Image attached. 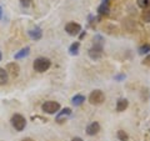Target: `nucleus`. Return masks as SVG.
Masks as SVG:
<instances>
[{"label": "nucleus", "mask_w": 150, "mask_h": 141, "mask_svg": "<svg viewBox=\"0 0 150 141\" xmlns=\"http://www.w3.org/2000/svg\"><path fill=\"white\" fill-rule=\"evenodd\" d=\"M50 66H51V61L48 58H38L35 59L34 64H33V68L38 73H45L46 70H49Z\"/></svg>", "instance_id": "obj_1"}, {"label": "nucleus", "mask_w": 150, "mask_h": 141, "mask_svg": "<svg viewBox=\"0 0 150 141\" xmlns=\"http://www.w3.org/2000/svg\"><path fill=\"white\" fill-rule=\"evenodd\" d=\"M105 101V94L101 90H94L89 95V102L91 105H101Z\"/></svg>", "instance_id": "obj_2"}, {"label": "nucleus", "mask_w": 150, "mask_h": 141, "mask_svg": "<svg viewBox=\"0 0 150 141\" xmlns=\"http://www.w3.org/2000/svg\"><path fill=\"white\" fill-rule=\"evenodd\" d=\"M11 125L13 128L15 129L16 131H23L25 129V125H26V120L25 117L20 115V114H15L11 117Z\"/></svg>", "instance_id": "obj_3"}, {"label": "nucleus", "mask_w": 150, "mask_h": 141, "mask_svg": "<svg viewBox=\"0 0 150 141\" xmlns=\"http://www.w3.org/2000/svg\"><path fill=\"white\" fill-rule=\"evenodd\" d=\"M89 56H90V59L93 60H98L101 58L103 55V44L101 43H95L90 49L88 51Z\"/></svg>", "instance_id": "obj_4"}, {"label": "nucleus", "mask_w": 150, "mask_h": 141, "mask_svg": "<svg viewBox=\"0 0 150 141\" xmlns=\"http://www.w3.org/2000/svg\"><path fill=\"white\" fill-rule=\"evenodd\" d=\"M41 109H43V111L46 112V114H55V112L59 111L60 104L56 101H45L43 106H41Z\"/></svg>", "instance_id": "obj_5"}, {"label": "nucleus", "mask_w": 150, "mask_h": 141, "mask_svg": "<svg viewBox=\"0 0 150 141\" xmlns=\"http://www.w3.org/2000/svg\"><path fill=\"white\" fill-rule=\"evenodd\" d=\"M65 31H67L69 35L75 36V35H78L79 32L81 31V26H80V24H78V23L70 21V23H68V24L65 25Z\"/></svg>", "instance_id": "obj_6"}, {"label": "nucleus", "mask_w": 150, "mask_h": 141, "mask_svg": "<svg viewBox=\"0 0 150 141\" xmlns=\"http://www.w3.org/2000/svg\"><path fill=\"white\" fill-rule=\"evenodd\" d=\"M99 131H100V125H99V123H96V121H94V123L89 124L88 128H86V134H88L89 136L96 135L98 133H99Z\"/></svg>", "instance_id": "obj_7"}, {"label": "nucleus", "mask_w": 150, "mask_h": 141, "mask_svg": "<svg viewBox=\"0 0 150 141\" xmlns=\"http://www.w3.org/2000/svg\"><path fill=\"white\" fill-rule=\"evenodd\" d=\"M6 73L8 74H10L11 76H18L19 75V71H20V68H19V65L16 63H10V64H8L6 65Z\"/></svg>", "instance_id": "obj_8"}, {"label": "nucleus", "mask_w": 150, "mask_h": 141, "mask_svg": "<svg viewBox=\"0 0 150 141\" xmlns=\"http://www.w3.org/2000/svg\"><path fill=\"white\" fill-rule=\"evenodd\" d=\"M98 11H99V14H101V15H108L110 11V3L109 0H104V1L101 3V5L98 8Z\"/></svg>", "instance_id": "obj_9"}, {"label": "nucleus", "mask_w": 150, "mask_h": 141, "mask_svg": "<svg viewBox=\"0 0 150 141\" xmlns=\"http://www.w3.org/2000/svg\"><path fill=\"white\" fill-rule=\"evenodd\" d=\"M128 106H129V101L126 99H119L118 102H116V111L123 112L128 109Z\"/></svg>", "instance_id": "obj_10"}, {"label": "nucleus", "mask_w": 150, "mask_h": 141, "mask_svg": "<svg viewBox=\"0 0 150 141\" xmlns=\"http://www.w3.org/2000/svg\"><path fill=\"white\" fill-rule=\"evenodd\" d=\"M28 32H29V36L31 37L33 40H39V39H41V36H43V31H41L40 27L31 29V30H29Z\"/></svg>", "instance_id": "obj_11"}, {"label": "nucleus", "mask_w": 150, "mask_h": 141, "mask_svg": "<svg viewBox=\"0 0 150 141\" xmlns=\"http://www.w3.org/2000/svg\"><path fill=\"white\" fill-rule=\"evenodd\" d=\"M8 80H9V74L6 73V70L0 68V85H5Z\"/></svg>", "instance_id": "obj_12"}, {"label": "nucleus", "mask_w": 150, "mask_h": 141, "mask_svg": "<svg viewBox=\"0 0 150 141\" xmlns=\"http://www.w3.org/2000/svg\"><path fill=\"white\" fill-rule=\"evenodd\" d=\"M84 101H85V96L80 95V94H78V95H75V96L71 99V102H73V104H74L75 106H79V105H81Z\"/></svg>", "instance_id": "obj_13"}, {"label": "nucleus", "mask_w": 150, "mask_h": 141, "mask_svg": "<svg viewBox=\"0 0 150 141\" xmlns=\"http://www.w3.org/2000/svg\"><path fill=\"white\" fill-rule=\"evenodd\" d=\"M29 53H30V48L21 49L20 51H19V53H16V54H15V56H14V58H15L16 60H18V59H23V58H25V56L29 55Z\"/></svg>", "instance_id": "obj_14"}, {"label": "nucleus", "mask_w": 150, "mask_h": 141, "mask_svg": "<svg viewBox=\"0 0 150 141\" xmlns=\"http://www.w3.org/2000/svg\"><path fill=\"white\" fill-rule=\"evenodd\" d=\"M70 114H71V110H70L69 107H67V109L62 110V112H59L58 116H56V120H58L59 123H62V119H63V117H67V116H69Z\"/></svg>", "instance_id": "obj_15"}, {"label": "nucleus", "mask_w": 150, "mask_h": 141, "mask_svg": "<svg viewBox=\"0 0 150 141\" xmlns=\"http://www.w3.org/2000/svg\"><path fill=\"white\" fill-rule=\"evenodd\" d=\"M79 48H80V43H74L71 44V46L69 48V51H70V54L71 55H78L79 54Z\"/></svg>", "instance_id": "obj_16"}, {"label": "nucleus", "mask_w": 150, "mask_h": 141, "mask_svg": "<svg viewBox=\"0 0 150 141\" xmlns=\"http://www.w3.org/2000/svg\"><path fill=\"white\" fill-rule=\"evenodd\" d=\"M143 20L145 23H150V5L144 9V11H143Z\"/></svg>", "instance_id": "obj_17"}, {"label": "nucleus", "mask_w": 150, "mask_h": 141, "mask_svg": "<svg viewBox=\"0 0 150 141\" xmlns=\"http://www.w3.org/2000/svg\"><path fill=\"white\" fill-rule=\"evenodd\" d=\"M118 139H119L120 141H128L129 136H128V134H126L124 130H119V131H118Z\"/></svg>", "instance_id": "obj_18"}, {"label": "nucleus", "mask_w": 150, "mask_h": 141, "mask_svg": "<svg viewBox=\"0 0 150 141\" xmlns=\"http://www.w3.org/2000/svg\"><path fill=\"white\" fill-rule=\"evenodd\" d=\"M149 51H150V45L146 44V45H143L142 48L139 49V54L140 55H145V54H148Z\"/></svg>", "instance_id": "obj_19"}, {"label": "nucleus", "mask_w": 150, "mask_h": 141, "mask_svg": "<svg viewBox=\"0 0 150 141\" xmlns=\"http://www.w3.org/2000/svg\"><path fill=\"white\" fill-rule=\"evenodd\" d=\"M138 5L140 8L145 9V8H148L150 5V0H138Z\"/></svg>", "instance_id": "obj_20"}, {"label": "nucleus", "mask_w": 150, "mask_h": 141, "mask_svg": "<svg viewBox=\"0 0 150 141\" xmlns=\"http://www.w3.org/2000/svg\"><path fill=\"white\" fill-rule=\"evenodd\" d=\"M31 1H33V0H20V4H21L23 6L28 8V6H29L30 4H31Z\"/></svg>", "instance_id": "obj_21"}, {"label": "nucleus", "mask_w": 150, "mask_h": 141, "mask_svg": "<svg viewBox=\"0 0 150 141\" xmlns=\"http://www.w3.org/2000/svg\"><path fill=\"white\" fill-rule=\"evenodd\" d=\"M71 141H83V139L81 137H74Z\"/></svg>", "instance_id": "obj_22"}, {"label": "nucleus", "mask_w": 150, "mask_h": 141, "mask_svg": "<svg viewBox=\"0 0 150 141\" xmlns=\"http://www.w3.org/2000/svg\"><path fill=\"white\" fill-rule=\"evenodd\" d=\"M21 141H34L33 139H30V137H25V139H23Z\"/></svg>", "instance_id": "obj_23"}, {"label": "nucleus", "mask_w": 150, "mask_h": 141, "mask_svg": "<svg viewBox=\"0 0 150 141\" xmlns=\"http://www.w3.org/2000/svg\"><path fill=\"white\" fill-rule=\"evenodd\" d=\"M1 16H3V9L0 6V19H1Z\"/></svg>", "instance_id": "obj_24"}, {"label": "nucleus", "mask_w": 150, "mask_h": 141, "mask_svg": "<svg viewBox=\"0 0 150 141\" xmlns=\"http://www.w3.org/2000/svg\"><path fill=\"white\" fill-rule=\"evenodd\" d=\"M1 58H3V55H1V51H0V61H1Z\"/></svg>", "instance_id": "obj_25"}]
</instances>
